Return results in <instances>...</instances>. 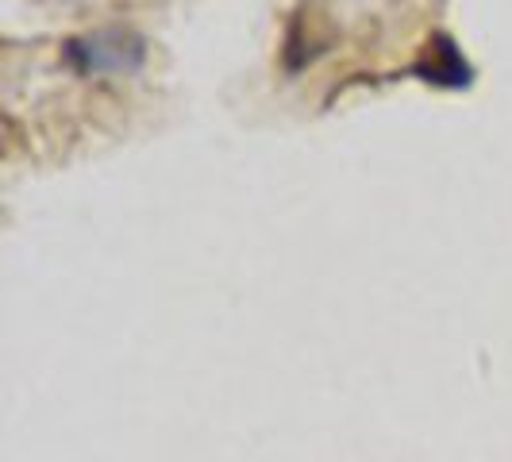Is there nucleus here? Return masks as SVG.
<instances>
[{
    "instance_id": "obj_2",
    "label": "nucleus",
    "mask_w": 512,
    "mask_h": 462,
    "mask_svg": "<svg viewBox=\"0 0 512 462\" xmlns=\"http://www.w3.org/2000/svg\"><path fill=\"white\" fill-rule=\"evenodd\" d=\"M412 77H420L436 89H470L474 85V66L447 31H436L424 43V54L412 62Z\"/></svg>"
},
{
    "instance_id": "obj_1",
    "label": "nucleus",
    "mask_w": 512,
    "mask_h": 462,
    "mask_svg": "<svg viewBox=\"0 0 512 462\" xmlns=\"http://www.w3.org/2000/svg\"><path fill=\"white\" fill-rule=\"evenodd\" d=\"M147 39L135 27H97L62 43V62L77 77H131L147 66Z\"/></svg>"
}]
</instances>
